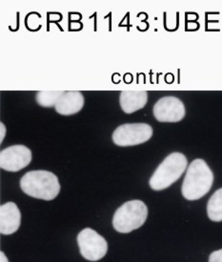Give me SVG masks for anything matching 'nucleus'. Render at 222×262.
<instances>
[{
  "label": "nucleus",
  "mask_w": 222,
  "mask_h": 262,
  "mask_svg": "<svg viewBox=\"0 0 222 262\" xmlns=\"http://www.w3.org/2000/svg\"><path fill=\"white\" fill-rule=\"evenodd\" d=\"M0 262H9L7 256H6V255H5L3 252L0 253Z\"/></svg>",
  "instance_id": "16"
},
{
  "label": "nucleus",
  "mask_w": 222,
  "mask_h": 262,
  "mask_svg": "<svg viewBox=\"0 0 222 262\" xmlns=\"http://www.w3.org/2000/svg\"><path fill=\"white\" fill-rule=\"evenodd\" d=\"M148 216V208L141 200L127 201L113 217V226L118 233L127 234L141 227Z\"/></svg>",
  "instance_id": "4"
},
{
  "label": "nucleus",
  "mask_w": 222,
  "mask_h": 262,
  "mask_svg": "<svg viewBox=\"0 0 222 262\" xmlns=\"http://www.w3.org/2000/svg\"><path fill=\"white\" fill-rule=\"evenodd\" d=\"M186 157L181 152H173L160 163L151 177L149 184L154 191H161L181 179L187 168Z\"/></svg>",
  "instance_id": "3"
},
{
  "label": "nucleus",
  "mask_w": 222,
  "mask_h": 262,
  "mask_svg": "<svg viewBox=\"0 0 222 262\" xmlns=\"http://www.w3.org/2000/svg\"><path fill=\"white\" fill-rule=\"evenodd\" d=\"M64 93L63 91H40L36 95V101L42 107L56 106Z\"/></svg>",
  "instance_id": "13"
},
{
  "label": "nucleus",
  "mask_w": 222,
  "mask_h": 262,
  "mask_svg": "<svg viewBox=\"0 0 222 262\" xmlns=\"http://www.w3.org/2000/svg\"><path fill=\"white\" fill-rule=\"evenodd\" d=\"M21 213L14 202H7L0 207V232L2 235H12L20 226Z\"/></svg>",
  "instance_id": "9"
},
{
  "label": "nucleus",
  "mask_w": 222,
  "mask_h": 262,
  "mask_svg": "<svg viewBox=\"0 0 222 262\" xmlns=\"http://www.w3.org/2000/svg\"><path fill=\"white\" fill-rule=\"evenodd\" d=\"M214 183V173L203 159H194L188 167L182 183V195L187 200L202 199L211 190Z\"/></svg>",
  "instance_id": "1"
},
{
  "label": "nucleus",
  "mask_w": 222,
  "mask_h": 262,
  "mask_svg": "<svg viewBox=\"0 0 222 262\" xmlns=\"http://www.w3.org/2000/svg\"><path fill=\"white\" fill-rule=\"evenodd\" d=\"M153 136V128L146 123L120 125L113 133L114 143L120 147L136 146L148 141Z\"/></svg>",
  "instance_id": "5"
},
{
  "label": "nucleus",
  "mask_w": 222,
  "mask_h": 262,
  "mask_svg": "<svg viewBox=\"0 0 222 262\" xmlns=\"http://www.w3.org/2000/svg\"><path fill=\"white\" fill-rule=\"evenodd\" d=\"M77 243L80 254L90 261L101 259L108 251V244L104 237L91 228H85L78 234Z\"/></svg>",
  "instance_id": "6"
},
{
  "label": "nucleus",
  "mask_w": 222,
  "mask_h": 262,
  "mask_svg": "<svg viewBox=\"0 0 222 262\" xmlns=\"http://www.w3.org/2000/svg\"><path fill=\"white\" fill-rule=\"evenodd\" d=\"M209 219L215 222L222 221V188L215 191L207 204Z\"/></svg>",
  "instance_id": "12"
},
{
  "label": "nucleus",
  "mask_w": 222,
  "mask_h": 262,
  "mask_svg": "<svg viewBox=\"0 0 222 262\" xmlns=\"http://www.w3.org/2000/svg\"><path fill=\"white\" fill-rule=\"evenodd\" d=\"M84 106L83 95L77 91L65 92L62 97L57 101L55 108L62 116H72L82 110Z\"/></svg>",
  "instance_id": "10"
},
{
  "label": "nucleus",
  "mask_w": 222,
  "mask_h": 262,
  "mask_svg": "<svg viewBox=\"0 0 222 262\" xmlns=\"http://www.w3.org/2000/svg\"><path fill=\"white\" fill-rule=\"evenodd\" d=\"M153 116L160 122H179L185 117V106L177 97H162L153 106Z\"/></svg>",
  "instance_id": "8"
},
{
  "label": "nucleus",
  "mask_w": 222,
  "mask_h": 262,
  "mask_svg": "<svg viewBox=\"0 0 222 262\" xmlns=\"http://www.w3.org/2000/svg\"><path fill=\"white\" fill-rule=\"evenodd\" d=\"M209 262H222V249L213 252L210 255Z\"/></svg>",
  "instance_id": "14"
},
{
  "label": "nucleus",
  "mask_w": 222,
  "mask_h": 262,
  "mask_svg": "<svg viewBox=\"0 0 222 262\" xmlns=\"http://www.w3.org/2000/svg\"><path fill=\"white\" fill-rule=\"evenodd\" d=\"M0 132H1V138H0V141L2 142L3 139L5 138V135H6V127L3 123H0Z\"/></svg>",
  "instance_id": "15"
},
{
  "label": "nucleus",
  "mask_w": 222,
  "mask_h": 262,
  "mask_svg": "<svg viewBox=\"0 0 222 262\" xmlns=\"http://www.w3.org/2000/svg\"><path fill=\"white\" fill-rule=\"evenodd\" d=\"M148 101L146 91H122L120 94V107L126 114H132L142 109Z\"/></svg>",
  "instance_id": "11"
},
{
  "label": "nucleus",
  "mask_w": 222,
  "mask_h": 262,
  "mask_svg": "<svg viewBox=\"0 0 222 262\" xmlns=\"http://www.w3.org/2000/svg\"><path fill=\"white\" fill-rule=\"evenodd\" d=\"M32 152L24 145H14L0 152V167L8 172H18L31 163Z\"/></svg>",
  "instance_id": "7"
},
{
  "label": "nucleus",
  "mask_w": 222,
  "mask_h": 262,
  "mask_svg": "<svg viewBox=\"0 0 222 262\" xmlns=\"http://www.w3.org/2000/svg\"><path fill=\"white\" fill-rule=\"evenodd\" d=\"M21 190L32 198L53 200L60 192V184L55 173L48 171L26 172L20 180Z\"/></svg>",
  "instance_id": "2"
}]
</instances>
